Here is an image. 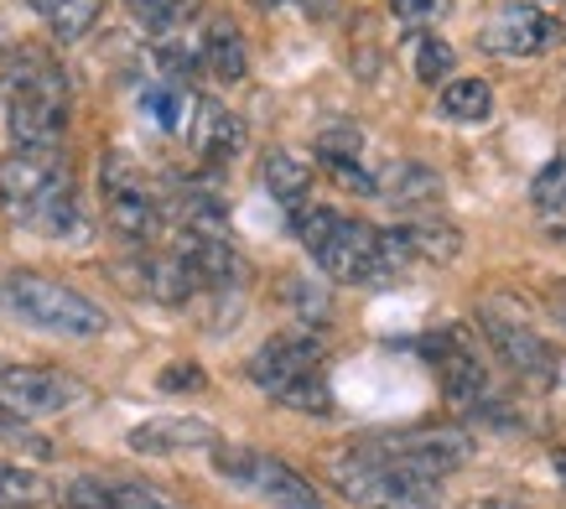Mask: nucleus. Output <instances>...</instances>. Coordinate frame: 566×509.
I'll return each mask as SVG.
<instances>
[{
	"label": "nucleus",
	"instance_id": "nucleus-8",
	"mask_svg": "<svg viewBox=\"0 0 566 509\" xmlns=\"http://www.w3.org/2000/svg\"><path fill=\"white\" fill-rule=\"evenodd\" d=\"M213 468H219L234 489L255 494V499H265L271 509H323V494L312 489V478H302L292 463L271 458V453L219 442V447H213Z\"/></svg>",
	"mask_w": 566,
	"mask_h": 509
},
{
	"label": "nucleus",
	"instance_id": "nucleus-27",
	"mask_svg": "<svg viewBox=\"0 0 566 509\" xmlns=\"http://www.w3.org/2000/svg\"><path fill=\"white\" fill-rule=\"evenodd\" d=\"M52 499L48 478H36L32 468H17V463L0 458V509H42Z\"/></svg>",
	"mask_w": 566,
	"mask_h": 509
},
{
	"label": "nucleus",
	"instance_id": "nucleus-31",
	"mask_svg": "<svg viewBox=\"0 0 566 509\" xmlns=\"http://www.w3.org/2000/svg\"><path fill=\"white\" fill-rule=\"evenodd\" d=\"M255 11H281V6H296V11H307V17H327L333 11V0H250Z\"/></svg>",
	"mask_w": 566,
	"mask_h": 509
},
{
	"label": "nucleus",
	"instance_id": "nucleus-15",
	"mask_svg": "<svg viewBox=\"0 0 566 509\" xmlns=\"http://www.w3.org/2000/svg\"><path fill=\"white\" fill-rule=\"evenodd\" d=\"M188 141H192V152L203 156L208 167H223V162H234V156L244 152L250 131H244V120L234 115L229 104L198 100L192 104V120H188Z\"/></svg>",
	"mask_w": 566,
	"mask_h": 509
},
{
	"label": "nucleus",
	"instance_id": "nucleus-28",
	"mask_svg": "<svg viewBox=\"0 0 566 509\" xmlns=\"http://www.w3.org/2000/svg\"><path fill=\"white\" fill-rule=\"evenodd\" d=\"M104 0H52L48 6V27L57 42H84L94 32V21H99Z\"/></svg>",
	"mask_w": 566,
	"mask_h": 509
},
{
	"label": "nucleus",
	"instance_id": "nucleus-7",
	"mask_svg": "<svg viewBox=\"0 0 566 509\" xmlns=\"http://www.w3.org/2000/svg\"><path fill=\"white\" fill-rule=\"evenodd\" d=\"M99 187H104V219L115 224V235H125L130 245H140V250L161 239V229H167V193H161L130 156L125 152L104 156Z\"/></svg>",
	"mask_w": 566,
	"mask_h": 509
},
{
	"label": "nucleus",
	"instance_id": "nucleus-5",
	"mask_svg": "<svg viewBox=\"0 0 566 509\" xmlns=\"http://www.w3.org/2000/svg\"><path fill=\"white\" fill-rule=\"evenodd\" d=\"M250 380L260 391L307 416H327L333 411V391H327V354L312 333H275L260 343V354L250 359Z\"/></svg>",
	"mask_w": 566,
	"mask_h": 509
},
{
	"label": "nucleus",
	"instance_id": "nucleus-21",
	"mask_svg": "<svg viewBox=\"0 0 566 509\" xmlns=\"http://www.w3.org/2000/svg\"><path fill=\"white\" fill-rule=\"evenodd\" d=\"M192 104H198V94L188 84H172V79L140 89V115L151 120L156 131H167V136H188Z\"/></svg>",
	"mask_w": 566,
	"mask_h": 509
},
{
	"label": "nucleus",
	"instance_id": "nucleus-17",
	"mask_svg": "<svg viewBox=\"0 0 566 509\" xmlns=\"http://www.w3.org/2000/svg\"><path fill=\"white\" fill-rule=\"evenodd\" d=\"M317 162H323L348 193H364V198H375V167H369V146H364V131L354 125H327L323 136H317Z\"/></svg>",
	"mask_w": 566,
	"mask_h": 509
},
{
	"label": "nucleus",
	"instance_id": "nucleus-29",
	"mask_svg": "<svg viewBox=\"0 0 566 509\" xmlns=\"http://www.w3.org/2000/svg\"><path fill=\"white\" fill-rule=\"evenodd\" d=\"M447 6H452V0H390L395 21H400V27H411V32H421L427 21L447 17Z\"/></svg>",
	"mask_w": 566,
	"mask_h": 509
},
{
	"label": "nucleus",
	"instance_id": "nucleus-9",
	"mask_svg": "<svg viewBox=\"0 0 566 509\" xmlns=\"http://www.w3.org/2000/svg\"><path fill=\"white\" fill-rule=\"evenodd\" d=\"M364 447L375 458L395 463V468H411L421 478H447L473 458V442L463 432H400V437H369Z\"/></svg>",
	"mask_w": 566,
	"mask_h": 509
},
{
	"label": "nucleus",
	"instance_id": "nucleus-26",
	"mask_svg": "<svg viewBox=\"0 0 566 509\" xmlns=\"http://www.w3.org/2000/svg\"><path fill=\"white\" fill-rule=\"evenodd\" d=\"M452 69H458V52H452V42H442L437 32H416L411 37V73L421 79V84H447V79H452Z\"/></svg>",
	"mask_w": 566,
	"mask_h": 509
},
{
	"label": "nucleus",
	"instance_id": "nucleus-20",
	"mask_svg": "<svg viewBox=\"0 0 566 509\" xmlns=\"http://www.w3.org/2000/svg\"><path fill=\"white\" fill-rule=\"evenodd\" d=\"M260 177H265V193H271L281 208H307V193H312V167L302 162V156L281 152V146H271L265 152V162H260Z\"/></svg>",
	"mask_w": 566,
	"mask_h": 509
},
{
	"label": "nucleus",
	"instance_id": "nucleus-18",
	"mask_svg": "<svg viewBox=\"0 0 566 509\" xmlns=\"http://www.w3.org/2000/svg\"><path fill=\"white\" fill-rule=\"evenodd\" d=\"M375 198H385L390 208H431L442 204V177L421 162H390L375 172Z\"/></svg>",
	"mask_w": 566,
	"mask_h": 509
},
{
	"label": "nucleus",
	"instance_id": "nucleus-13",
	"mask_svg": "<svg viewBox=\"0 0 566 509\" xmlns=\"http://www.w3.org/2000/svg\"><path fill=\"white\" fill-rule=\"evenodd\" d=\"M431 364H437V374H442V391L452 406H473L479 411L483 401H489V370H483L479 349H473V339H468V328H447L442 339H431Z\"/></svg>",
	"mask_w": 566,
	"mask_h": 509
},
{
	"label": "nucleus",
	"instance_id": "nucleus-23",
	"mask_svg": "<svg viewBox=\"0 0 566 509\" xmlns=\"http://www.w3.org/2000/svg\"><path fill=\"white\" fill-rule=\"evenodd\" d=\"M437 110L447 120H458V125H483V120L494 115V89L483 84V79H447Z\"/></svg>",
	"mask_w": 566,
	"mask_h": 509
},
{
	"label": "nucleus",
	"instance_id": "nucleus-35",
	"mask_svg": "<svg viewBox=\"0 0 566 509\" xmlns=\"http://www.w3.org/2000/svg\"><path fill=\"white\" fill-rule=\"evenodd\" d=\"M32 6H36V11H42V17H48V6H52V0H32Z\"/></svg>",
	"mask_w": 566,
	"mask_h": 509
},
{
	"label": "nucleus",
	"instance_id": "nucleus-22",
	"mask_svg": "<svg viewBox=\"0 0 566 509\" xmlns=\"http://www.w3.org/2000/svg\"><path fill=\"white\" fill-rule=\"evenodd\" d=\"M531 198H535V214H541V224H546V235L566 239V146L551 156L546 167L535 172Z\"/></svg>",
	"mask_w": 566,
	"mask_h": 509
},
{
	"label": "nucleus",
	"instance_id": "nucleus-16",
	"mask_svg": "<svg viewBox=\"0 0 566 509\" xmlns=\"http://www.w3.org/2000/svg\"><path fill=\"white\" fill-rule=\"evenodd\" d=\"M63 509H182V505H172L167 494L146 489V484H130V478L84 474L63 489Z\"/></svg>",
	"mask_w": 566,
	"mask_h": 509
},
{
	"label": "nucleus",
	"instance_id": "nucleus-25",
	"mask_svg": "<svg viewBox=\"0 0 566 509\" xmlns=\"http://www.w3.org/2000/svg\"><path fill=\"white\" fill-rule=\"evenodd\" d=\"M400 235L411 245L416 266H447L452 254L463 250V239L452 224H431V219H416V224H400Z\"/></svg>",
	"mask_w": 566,
	"mask_h": 509
},
{
	"label": "nucleus",
	"instance_id": "nucleus-6",
	"mask_svg": "<svg viewBox=\"0 0 566 509\" xmlns=\"http://www.w3.org/2000/svg\"><path fill=\"white\" fill-rule=\"evenodd\" d=\"M333 478H338V494L354 499L359 509H442V484L437 478L395 468V463L375 458L364 442L333 463Z\"/></svg>",
	"mask_w": 566,
	"mask_h": 509
},
{
	"label": "nucleus",
	"instance_id": "nucleus-14",
	"mask_svg": "<svg viewBox=\"0 0 566 509\" xmlns=\"http://www.w3.org/2000/svg\"><path fill=\"white\" fill-rule=\"evenodd\" d=\"M130 453L140 458H182V453H213L219 447V432L203 416H151L125 432Z\"/></svg>",
	"mask_w": 566,
	"mask_h": 509
},
{
	"label": "nucleus",
	"instance_id": "nucleus-24",
	"mask_svg": "<svg viewBox=\"0 0 566 509\" xmlns=\"http://www.w3.org/2000/svg\"><path fill=\"white\" fill-rule=\"evenodd\" d=\"M125 11H130V21H136L140 32L177 37L198 11H203V0H125Z\"/></svg>",
	"mask_w": 566,
	"mask_h": 509
},
{
	"label": "nucleus",
	"instance_id": "nucleus-3",
	"mask_svg": "<svg viewBox=\"0 0 566 509\" xmlns=\"http://www.w3.org/2000/svg\"><path fill=\"white\" fill-rule=\"evenodd\" d=\"M0 312L36 328V333H52V339H99L109 328V312L99 302H88L84 291L36 271L0 276Z\"/></svg>",
	"mask_w": 566,
	"mask_h": 509
},
{
	"label": "nucleus",
	"instance_id": "nucleus-36",
	"mask_svg": "<svg viewBox=\"0 0 566 509\" xmlns=\"http://www.w3.org/2000/svg\"><path fill=\"white\" fill-rule=\"evenodd\" d=\"M479 509H515V505H479Z\"/></svg>",
	"mask_w": 566,
	"mask_h": 509
},
{
	"label": "nucleus",
	"instance_id": "nucleus-12",
	"mask_svg": "<svg viewBox=\"0 0 566 509\" xmlns=\"http://www.w3.org/2000/svg\"><path fill=\"white\" fill-rule=\"evenodd\" d=\"M479 328L483 339H489V349H494L510 370L531 374V380H551V374L562 370V354H556V343L541 339L531 323H520V318H504V312H494V307H483L479 312Z\"/></svg>",
	"mask_w": 566,
	"mask_h": 509
},
{
	"label": "nucleus",
	"instance_id": "nucleus-19",
	"mask_svg": "<svg viewBox=\"0 0 566 509\" xmlns=\"http://www.w3.org/2000/svg\"><path fill=\"white\" fill-rule=\"evenodd\" d=\"M198 63H203L219 84H240L250 73V48H244V32L234 21H208L203 42H198Z\"/></svg>",
	"mask_w": 566,
	"mask_h": 509
},
{
	"label": "nucleus",
	"instance_id": "nucleus-11",
	"mask_svg": "<svg viewBox=\"0 0 566 509\" xmlns=\"http://www.w3.org/2000/svg\"><path fill=\"white\" fill-rule=\"evenodd\" d=\"M84 401V380L63 370H0V411L11 416H57Z\"/></svg>",
	"mask_w": 566,
	"mask_h": 509
},
{
	"label": "nucleus",
	"instance_id": "nucleus-32",
	"mask_svg": "<svg viewBox=\"0 0 566 509\" xmlns=\"http://www.w3.org/2000/svg\"><path fill=\"white\" fill-rule=\"evenodd\" d=\"M177 385H203V374L192 364H177V370H161V391H177Z\"/></svg>",
	"mask_w": 566,
	"mask_h": 509
},
{
	"label": "nucleus",
	"instance_id": "nucleus-30",
	"mask_svg": "<svg viewBox=\"0 0 566 509\" xmlns=\"http://www.w3.org/2000/svg\"><path fill=\"white\" fill-rule=\"evenodd\" d=\"M0 437L17 442V447H32V453H48V442L36 437V432H27V422H21V416H11V411H0Z\"/></svg>",
	"mask_w": 566,
	"mask_h": 509
},
{
	"label": "nucleus",
	"instance_id": "nucleus-33",
	"mask_svg": "<svg viewBox=\"0 0 566 509\" xmlns=\"http://www.w3.org/2000/svg\"><path fill=\"white\" fill-rule=\"evenodd\" d=\"M551 468H556V474L566 478V447H556V453H551Z\"/></svg>",
	"mask_w": 566,
	"mask_h": 509
},
{
	"label": "nucleus",
	"instance_id": "nucleus-1",
	"mask_svg": "<svg viewBox=\"0 0 566 509\" xmlns=\"http://www.w3.org/2000/svg\"><path fill=\"white\" fill-rule=\"evenodd\" d=\"M0 208L17 224H27L32 235H48V239H69L84 224L78 187H73V172L57 146L11 152L0 162Z\"/></svg>",
	"mask_w": 566,
	"mask_h": 509
},
{
	"label": "nucleus",
	"instance_id": "nucleus-10",
	"mask_svg": "<svg viewBox=\"0 0 566 509\" xmlns=\"http://www.w3.org/2000/svg\"><path fill=\"white\" fill-rule=\"evenodd\" d=\"M566 42V21H556L541 6H504L494 11V21H483L479 48L494 52V58H541V52L562 48Z\"/></svg>",
	"mask_w": 566,
	"mask_h": 509
},
{
	"label": "nucleus",
	"instance_id": "nucleus-34",
	"mask_svg": "<svg viewBox=\"0 0 566 509\" xmlns=\"http://www.w3.org/2000/svg\"><path fill=\"white\" fill-rule=\"evenodd\" d=\"M556 318L566 323V287H556Z\"/></svg>",
	"mask_w": 566,
	"mask_h": 509
},
{
	"label": "nucleus",
	"instance_id": "nucleus-4",
	"mask_svg": "<svg viewBox=\"0 0 566 509\" xmlns=\"http://www.w3.org/2000/svg\"><path fill=\"white\" fill-rule=\"evenodd\" d=\"M296 239L307 254L344 287H379L385 281V254H379V229L364 219H344L338 208H296Z\"/></svg>",
	"mask_w": 566,
	"mask_h": 509
},
{
	"label": "nucleus",
	"instance_id": "nucleus-2",
	"mask_svg": "<svg viewBox=\"0 0 566 509\" xmlns=\"http://www.w3.org/2000/svg\"><path fill=\"white\" fill-rule=\"evenodd\" d=\"M0 89H6V131L17 152L57 146L69 125V79L42 48H17L0 58Z\"/></svg>",
	"mask_w": 566,
	"mask_h": 509
}]
</instances>
